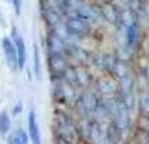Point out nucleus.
I'll use <instances>...</instances> for the list:
<instances>
[{
  "label": "nucleus",
  "instance_id": "1",
  "mask_svg": "<svg viewBox=\"0 0 149 144\" xmlns=\"http://www.w3.org/2000/svg\"><path fill=\"white\" fill-rule=\"evenodd\" d=\"M2 52H3V57H5V62L10 70H19V59H17V49H15V44L10 37H3L2 39Z\"/></svg>",
  "mask_w": 149,
  "mask_h": 144
},
{
  "label": "nucleus",
  "instance_id": "2",
  "mask_svg": "<svg viewBox=\"0 0 149 144\" xmlns=\"http://www.w3.org/2000/svg\"><path fill=\"white\" fill-rule=\"evenodd\" d=\"M12 40L15 44V49H17V59H19V70H24L25 65H27V45H25V40L24 37L19 34V30L15 27H12Z\"/></svg>",
  "mask_w": 149,
  "mask_h": 144
},
{
  "label": "nucleus",
  "instance_id": "3",
  "mask_svg": "<svg viewBox=\"0 0 149 144\" xmlns=\"http://www.w3.org/2000/svg\"><path fill=\"white\" fill-rule=\"evenodd\" d=\"M55 129H57V136L64 137V139H69L70 143L74 141V126L70 122L65 114H57L55 117Z\"/></svg>",
  "mask_w": 149,
  "mask_h": 144
},
{
  "label": "nucleus",
  "instance_id": "4",
  "mask_svg": "<svg viewBox=\"0 0 149 144\" xmlns=\"http://www.w3.org/2000/svg\"><path fill=\"white\" fill-rule=\"evenodd\" d=\"M67 25V30L75 37H84L91 30V25H89V20L82 19V17H77V15H72L70 19H67L65 22Z\"/></svg>",
  "mask_w": 149,
  "mask_h": 144
},
{
  "label": "nucleus",
  "instance_id": "5",
  "mask_svg": "<svg viewBox=\"0 0 149 144\" xmlns=\"http://www.w3.org/2000/svg\"><path fill=\"white\" fill-rule=\"evenodd\" d=\"M27 134L30 137V144H42L40 129H39V122H37V114H35L34 109L29 111V116H27Z\"/></svg>",
  "mask_w": 149,
  "mask_h": 144
},
{
  "label": "nucleus",
  "instance_id": "6",
  "mask_svg": "<svg viewBox=\"0 0 149 144\" xmlns=\"http://www.w3.org/2000/svg\"><path fill=\"white\" fill-rule=\"evenodd\" d=\"M137 39H139V29H137V24L132 22L129 24L127 29H126V40H127L129 47H134L137 44Z\"/></svg>",
  "mask_w": 149,
  "mask_h": 144
},
{
  "label": "nucleus",
  "instance_id": "7",
  "mask_svg": "<svg viewBox=\"0 0 149 144\" xmlns=\"http://www.w3.org/2000/svg\"><path fill=\"white\" fill-rule=\"evenodd\" d=\"M12 129V119H10V114L7 111H2L0 112V136L5 137L8 136V132Z\"/></svg>",
  "mask_w": 149,
  "mask_h": 144
},
{
  "label": "nucleus",
  "instance_id": "8",
  "mask_svg": "<svg viewBox=\"0 0 149 144\" xmlns=\"http://www.w3.org/2000/svg\"><path fill=\"white\" fill-rule=\"evenodd\" d=\"M97 90H101L102 94H114L116 92V84L109 77H101L97 81Z\"/></svg>",
  "mask_w": 149,
  "mask_h": 144
},
{
  "label": "nucleus",
  "instance_id": "9",
  "mask_svg": "<svg viewBox=\"0 0 149 144\" xmlns=\"http://www.w3.org/2000/svg\"><path fill=\"white\" fill-rule=\"evenodd\" d=\"M139 102V114L141 116H149V90H144L137 97Z\"/></svg>",
  "mask_w": 149,
  "mask_h": 144
},
{
  "label": "nucleus",
  "instance_id": "10",
  "mask_svg": "<svg viewBox=\"0 0 149 144\" xmlns=\"http://www.w3.org/2000/svg\"><path fill=\"white\" fill-rule=\"evenodd\" d=\"M34 72H35V79L42 77V69H40V50L39 45H34Z\"/></svg>",
  "mask_w": 149,
  "mask_h": 144
},
{
  "label": "nucleus",
  "instance_id": "11",
  "mask_svg": "<svg viewBox=\"0 0 149 144\" xmlns=\"http://www.w3.org/2000/svg\"><path fill=\"white\" fill-rule=\"evenodd\" d=\"M136 139H137V144H149V132H148V131L139 129V131H137Z\"/></svg>",
  "mask_w": 149,
  "mask_h": 144
},
{
  "label": "nucleus",
  "instance_id": "12",
  "mask_svg": "<svg viewBox=\"0 0 149 144\" xmlns=\"http://www.w3.org/2000/svg\"><path fill=\"white\" fill-rule=\"evenodd\" d=\"M8 144H20V134H19V131H15V132H12L8 136Z\"/></svg>",
  "mask_w": 149,
  "mask_h": 144
},
{
  "label": "nucleus",
  "instance_id": "13",
  "mask_svg": "<svg viewBox=\"0 0 149 144\" xmlns=\"http://www.w3.org/2000/svg\"><path fill=\"white\" fill-rule=\"evenodd\" d=\"M19 134H20V144H30V137H29L27 131L19 129Z\"/></svg>",
  "mask_w": 149,
  "mask_h": 144
},
{
  "label": "nucleus",
  "instance_id": "14",
  "mask_svg": "<svg viewBox=\"0 0 149 144\" xmlns=\"http://www.w3.org/2000/svg\"><path fill=\"white\" fill-rule=\"evenodd\" d=\"M139 129L149 132V116H141V126H139Z\"/></svg>",
  "mask_w": 149,
  "mask_h": 144
},
{
  "label": "nucleus",
  "instance_id": "15",
  "mask_svg": "<svg viewBox=\"0 0 149 144\" xmlns=\"http://www.w3.org/2000/svg\"><path fill=\"white\" fill-rule=\"evenodd\" d=\"M12 5H14V10H15V15H20L22 14V0H10Z\"/></svg>",
  "mask_w": 149,
  "mask_h": 144
},
{
  "label": "nucleus",
  "instance_id": "16",
  "mask_svg": "<svg viewBox=\"0 0 149 144\" xmlns=\"http://www.w3.org/2000/svg\"><path fill=\"white\" fill-rule=\"evenodd\" d=\"M20 111H22V104L17 102V107H14V111H12V112H14V116H19V114H20Z\"/></svg>",
  "mask_w": 149,
  "mask_h": 144
},
{
  "label": "nucleus",
  "instance_id": "17",
  "mask_svg": "<svg viewBox=\"0 0 149 144\" xmlns=\"http://www.w3.org/2000/svg\"><path fill=\"white\" fill-rule=\"evenodd\" d=\"M146 77L149 79V61H148V69H146Z\"/></svg>",
  "mask_w": 149,
  "mask_h": 144
},
{
  "label": "nucleus",
  "instance_id": "18",
  "mask_svg": "<svg viewBox=\"0 0 149 144\" xmlns=\"http://www.w3.org/2000/svg\"><path fill=\"white\" fill-rule=\"evenodd\" d=\"M8 2H10V0H8Z\"/></svg>",
  "mask_w": 149,
  "mask_h": 144
}]
</instances>
